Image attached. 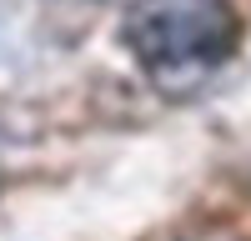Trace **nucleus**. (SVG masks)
I'll return each mask as SVG.
<instances>
[{
	"mask_svg": "<svg viewBox=\"0 0 251 241\" xmlns=\"http://www.w3.org/2000/svg\"><path fill=\"white\" fill-rule=\"evenodd\" d=\"M246 20L236 0H126L121 46L146 86L166 100H191L236 60Z\"/></svg>",
	"mask_w": 251,
	"mask_h": 241,
	"instance_id": "f257e3e1",
	"label": "nucleus"
}]
</instances>
